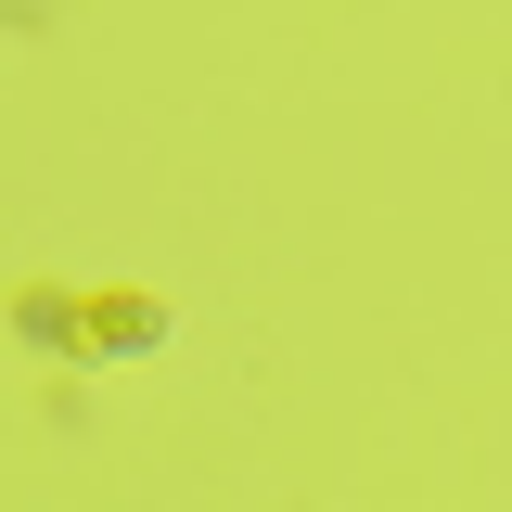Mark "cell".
<instances>
[{
    "label": "cell",
    "mask_w": 512,
    "mask_h": 512,
    "mask_svg": "<svg viewBox=\"0 0 512 512\" xmlns=\"http://www.w3.org/2000/svg\"><path fill=\"white\" fill-rule=\"evenodd\" d=\"M154 333H167L154 295H103V308H90V346H154Z\"/></svg>",
    "instance_id": "6da1fadb"
}]
</instances>
